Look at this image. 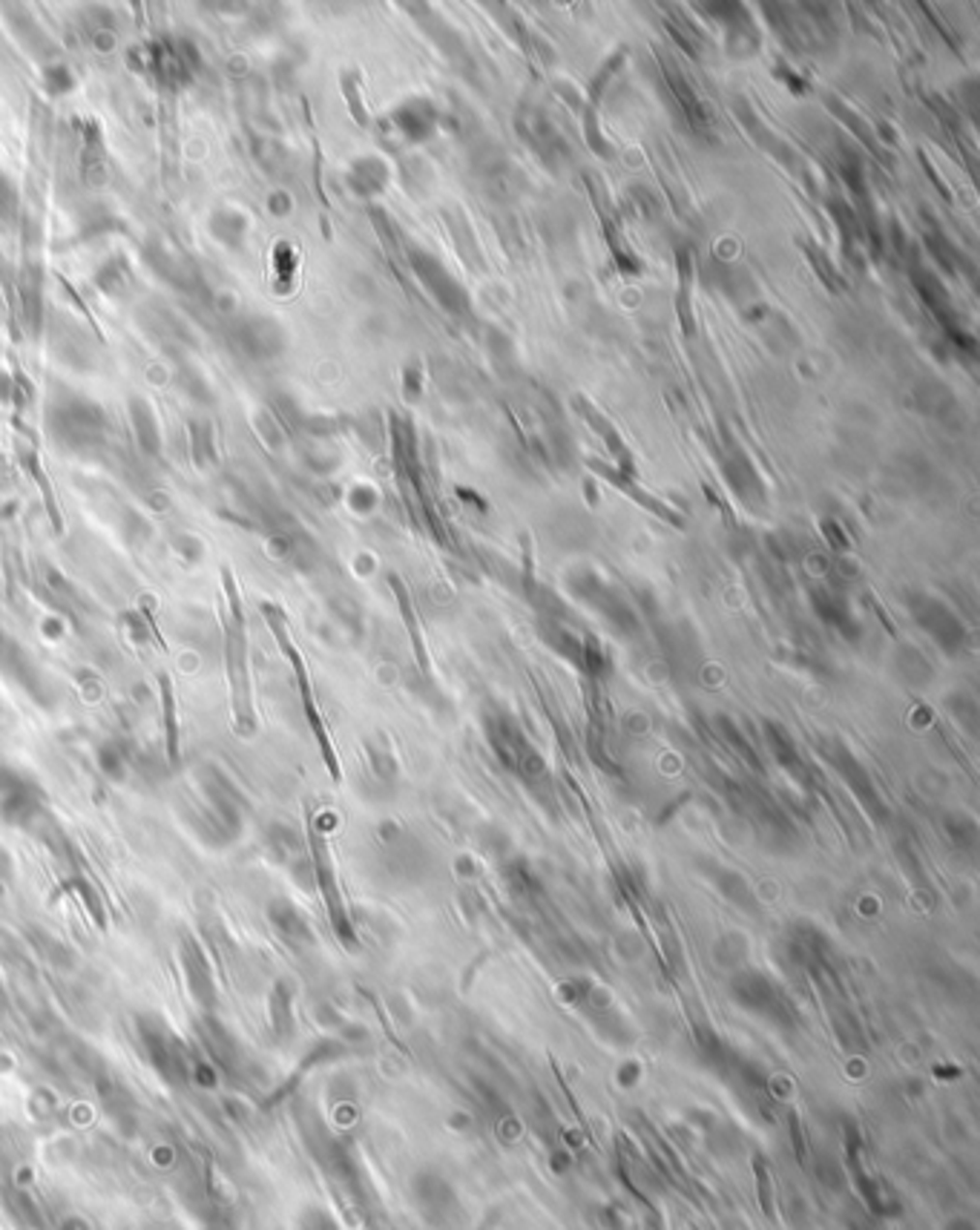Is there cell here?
Masks as SVG:
<instances>
[{
    "mask_svg": "<svg viewBox=\"0 0 980 1230\" xmlns=\"http://www.w3.org/2000/svg\"><path fill=\"white\" fill-rule=\"evenodd\" d=\"M311 846H313V862H316L319 888H322V894H325V900H328V909H331L334 926H337V932H340L342 938H348V935H351V929H348V923H345V915H342V906H340V894H337V888H334V871H331L328 846H325V840H322L316 831H311Z\"/></svg>",
    "mask_w": 980,
    "mask_h": 1230,
    "instance_id": "cell-1",
    "label": "cell"
},
{
    "mask_svg": "<svg viewBox=\"0 0 980 1230\" xmlns=\"http://www.w3.org/2000/svg\"><path fill=\"white\" fill-rule=\"evenodd\" d=\"M162 710H164V748L170 765H179V722H176V690L167 673H159Z\"/></svg>",
    "mask_w": 980,
    "mask_h": 1230,
    "instance_id": "cell-2",
    "label": "cell"
},
{
    "mask_svg": "<svg viewBox=\"0 0 980 1230\" xmlns=\"http://www.w3.org/2000/svg\"><path fill=\"white\" fill-rule=\"evenodd\" d=\"M576 403H579V411H581V414H584V417L589 420V426H595V432H598V435H601V437L607 440V446H609V449L615 452V458H618V461H621L624 466H630V455H627V446H624V443L618 440L615 429H612V426H609V423H607V420H604V417H601V414H598V411H595V408L589 405L584 397H579Z\"/></svg>",
    "mask_w": 980,
    "mask_h": 1230,
    "instance_id": "cell-3",
    "label": "cell"
},
{
    "mask_svg": "<svg viewBox=\"0 0 980 1230\" xmlns=\"http://www.w3.org/2000/svg\"><path fill=\"white\" fill-rule=\"evenodd\" d=\"M592 466H595V469H598V472L604 474V477H609V480H612V483H618V486H621V489H627V492H630V495H633V497H636V500H638V503H644V506H647V509H650V512H659V515H665V518H670V521H673V524H679V521H676V515H673V512H668V509H665V506H662V503H659V500H650V495H644V492H641V489H636V486H633V483H627V480H621V477H618V472H615V469H607V466H601V464H598V461H592Z\"/></svg>",
    "mask_w": 980,
    "mask_h": 1230,
    "instance_id": "cell-4",
    "label": "cell"
},
{
    "mask_svg": "<svg viewBox=\"0 0 980 1230\" xmlns=\"http://www.w3.org/2000/svg\"><path fill=\"white\" fill-rule=\"evenodd\" d=\"M679 319L687 334H693V314H690V259L687 254H679Z\"/></svg>",
    "mask_w": 980,
    "mask_h": 1230,
    "instance_id": "cell-5",
    "label": "cell"
},
{
    "mask_svg": "<svg viewBox=\"0 0 980 1230\" xmlns=\"http://www.w3.org/2000/svg\"><path fill=\"white\" fill-rule=\"evenodd\" d=\"M9 1208H12V1214L17 1216V1219H23L26 1225H32V1228H41V1211L35 1208V1202L26 1196V1193H20V1190H15L12 1196H9Z\"/></svg>",
    "mask_w": 980,
    "mask_h": 1230,
    "instance_id": "cell-6",
    "label": "cell"
},
{
    "mask_svg": "<svg viewBox=\"0 0 980 1230\" xmlns=\"http://www.w3.org/2000/svg\"><path fill=\"white\" fill-rule=\"evenodd\" d=\"M299 1230H340L331 1214H325L322 1208H308L299 1216Z\"/></svg>",
    "mask_w": 980,
    "mask_h": 1230,
    "instance_id": "cell-7",
    "label": "cell"
}]
</instances>
